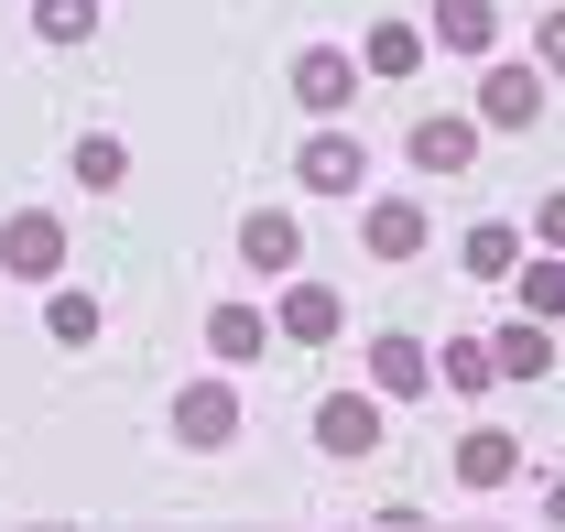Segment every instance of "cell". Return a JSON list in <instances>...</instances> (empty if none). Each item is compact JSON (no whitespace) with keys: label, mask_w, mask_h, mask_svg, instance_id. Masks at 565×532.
<instances>
[{"label":"cell","mask_w":565,"mask_h":532,"mask_svg":"<svg viewBox=\"0 0 565 532\" xmlns=\"http://www.w3.org/2000/svg\"><path fill=\"white\" fill-rule=\"evenodd\" d=\"M533 109H544V76H533V66H490V76H479V120L533 131Z\"/></svg>","instance_id":"1"},{"label":"cell","mask_w":565,"mask_h":532,"mask_svg":"<svg viewBox=\"0 0 565 532\" xmlns=\"http://www.w3.org/2000/svg\"><path fill=\"white\" fill-rule=\"evenodd\" d=\"M0 262L11 272H55L66 262V228H55V217H11V228H0Z\"/></svg>","instance_id":"2"},{"label":"cell","mask_w":565,"mask_h":532,"mask_svg":"<svg viewBox=\"0 0 565 532\" xmlns=\"http://www.w3.org/2000/svg\"><path fill=\"white\" fill-rule=\"evenodd\" d=\"M294 87H305V98H316V109H349V87H359V66H349V55H327V44H316V55H294Z\"/></svg>","instance_id":"3"},{"label":"cell","mask_w":565,"mask_h":532,"mask_svg":"<svg viewBox=\"0 0 565 532\" xmlns=\"http://www.w3.org/2000/svg\"><path fill=\"white\" fill-rule=\"evenodd\" d=\"M370 251H381V262H414L424 251V206H403V196L370 206Z\"/></svg>","instance_id":"4"},{"label":"cell","mask_w":565,"mask_h":532,"mask_svg":"<svg viewBox=\"0 0 565 532\" xmlns=\"http://www.w3.org/2000/svg\"><path fill=\"white\" fill-rule=\"evenodd\" d=\"M370 381H381V392L403 402V392H424L435 370H424V348H414V337H381V348H370Z\"/></svg>","instance_id":"5"},{"label":"cell","mask_w":565,"mask_h":532,"mask_svg":"<svg viewBox=\"0 0 565 532\" xmlns=\"http://www.w3.org/2000/svg\"><path fill=\"white\" fill-rule=\"evenodd\" d=\"M305 185H327V196L359 185V141L349 131H316V141H305Z\"/></svg>","instance_id":"6"},{"label":"cell","mask_w":565,"mask_h":532,"mask_svg":"<svg viewBox=\"0 0 565 532\" xmlns=\"http://www.w3.org/2000/svg\"><path fill=\"white\" fill-rule=\"evenodd\" d=\"M316 446L327 457H370V402H327L316 413Z\"/></svg>","instance_id":"7"},{"label":"cell","mask_w":565,"mask_h":532,"mask_svg":"<svg viewBox=\"0 0 565 532\" xmlns=\"http://www.w3.org/2000/svg\"><path fill=\"white\" fill-rule=\"evenodd\" d=\"M414 163H424V174H457V163H468V120H424V131H414Z\"/></svg>","instance_id":"8"},{"label":"cell","mask_w":565,"mask_h":532,"mask_svg":"<svg viewBox=\"0 0 565 532\" xmlns=\"http://www.w3.org/2000/svg\"><path fill=\"white\" fill-rule=\"evenodd\" d=\"M174 424H185L196 446H228V424H239V402H228V392H185V413H174Z\"/></svg>","instance_id":"9"},{"label":"cell","mask_w":565,"mask_h":532,"mask_svg":"<svg viewBox=\"0 0 565 532\" xmlns=\"http://www.w3.org/2000/svg\"><path fill=\"white\" fill-rule=\"evenodd\" d=\"M435 33L468 44V55H490V0H435Z\"/></svg>","instance_id":"10"},{"label":"cell","mask_w":565,"mask_h":532,"mask_svg":"<svg viewBox=\"0 0 565 532\" xmlns=\"http://www.w3.org/2000/svg\"><path fill=\"white\" fill-rule=\"evenodd\" d=\"M468 272H479V283L522 272V240H511V228H468Z\"/></svg>","instance_id":"11"},{"label":"cell","mask_w":565,"mask_h":532,"mask_svg":"<svg viewBox=\"0 0 565 532\" xmlns=\"http://www.w3.org/2000/svg\"><path fill=\"white\" fill-rule=\"evenodd\" d=\"M33 22H44L55 44H87V33H98V0H33Z\"/></svg>","instance_id":"12"},{"label":"cell","mask_w":565,"mask_h":532,"mask_svg":"<svg viewBox=\"0 0 565 532\" xmlns=\"http://www.w3.org/2000/svg\"><path fill=\"white\" fill-rule=\"evenodd\" d=\"M370 66H381V76H414V66H424L414 22H381V33H370Z\"/></svg>","instance_id":"13"},{"label":"cell","mask_w":565,"mask_h":532,"mask_svg":"<svg viewBox=\"0 0 565 532\" xmlns=\"http://www.w3.org/2000/svg\"><path fill=\"white\" fill-rule=\"evenodd\" d=\"M282 337H338V294H316V283H305V294L282 305Z\"/></svg>","instance_id":"14"},{"label":"cell","mask_w":565,"mask_h":532,"mask_svg":"<svg viewBox=\"0 0 565 532\" xmlns=\"http://www.w3.org/2000/svg\"><path fill=\"white\" fill-rule=\"evenodd\" d=\"M468 478H479V489H490V478H511V467H522V446H511V435H468Z\"/></svg>","instance_id":"15"},{"label":"cell","mask_w":565,"mask_h":532,"mask_svg":"<svg viewBox=\"0 0 565 532\" xmlns=\"http://www.w3.org/2000/svg\"><path fill=\"white\" fill-rule=\"evenodd\" d=\"M490 359L511 370V381H533V370H555V359H544V327H511V337L490 348Z\"/></svg>","instance_id":"16"},{"label":"cell","mask_w":565,"mask_h":532,"mask_svg":"<svg viewBox=\"0 0 565 532\" xmlns=\"http://www.w3.org/2000/svg\"><path fill=\"white\" fill-rule=\"evenodd\" d=\"M239 240H250V262H262V272H282V262H294V217H250Z\"/></svg>","instance_id":"17"},{"label":"cell","mask_w":565,"mask_h":532,"mask_svg":"<svg viewBox=\"0 0 565 532\" xmlns=\"http://www.w3.org/2000/svg\"><path fill=\"white\" fill-rule=\"evenodd\" d=\"M207 337H217V359H250V348H262V316H239V305H228Z\"/></svg>","instance_id":"18"},{"label":"cell","mask_w":565,"mask_h":532,"mask_svg":"<svg viewBox=\"0 0 565 532\" xmlns=\"http://www.w3.org/2000/svg\"><path fill=\"white\" fill-rule=\"evenodd\" d=\"M76 174L87 185H120V141H76Z\"/></svg>","instance_id":"19"},{"label":"cell","mask_w":565,"mask_h":532,"mask_svg":"<svg viewBox=\"0 0 565 532\" xmlns=\"http://www.w3.org/2000/svg\"><path fill=\"white\" fill-rule=\"evenodd\" d=\"M522 305H533V316H555V305H565V272H555V262L522 272Z\"/></svg>","instance_id":"20"},{"label":"cell","mask_w":565,"mask_h":532,"mask_svg":"<svg viewBox=\"0 0 565 532\" xmlns=\"http://www.w3.org/2000/svg\"><path fill=\"white\" fill-rule=\"evenodd\" d=\"M44 327H55V337H87V327H98V305H87V294H55V316H44Z\"/></svg>","instance_id":"21"},{"label":"cell","mask_w":565,"mask_h":532,"mask_svg":"<svg viewBox=\"0 0 565 532\" xmlns=\"http://www.w3.org/2000/svg\"><path fill=\"white\" fill-rule=\"evenodd\" d=\"M544 240H565V196H555V206H544Z\"/></svg>","instance_id":"22"},{"label":"cell","mask_w":565,"mask_h":532,"mask_svg":"<svg viewBox=\"0 0 565 532\" xmlns=\"http://www.w3.org/2000/svg\"><path fill=\"white\" fill-rule=\"evenodd\" d=\"M555 66H565V22H555Z\"/></svg>","instance_id":"23"},{"label":"cell","mask_w":565,"mask_h":532,"mask_svg":"<svg viewBox=\"0 0 565 532\" xmlns=\"http://www.w3.org/2000/svg\"><path fill=\"white\" fill-rule=\"evenodd\" d=\"M555 522H565V478H555Z\"/></svg>","instance_id":"24"}]
</instances>
